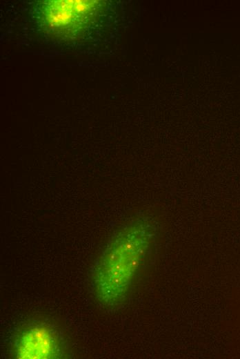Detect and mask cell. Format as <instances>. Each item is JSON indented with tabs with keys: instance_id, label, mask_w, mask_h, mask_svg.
I'll list each match as a JSON object with an SVG mask.
<instances>
[{
	"instance_id": "1",
	"label": "cell",
	"mask_w": 240,
	"mask_h": 359,
	"mask_svg": "<svg viewBox=\"0 0 240 359\" xmlns=\"http://www.w3.org/2000/svg\"><path fill=\"white\" fill-rule=\"evenodd\" d=\"M154 235L151 222L137 220L108 243L92 270L93 293L101 305L114 308L125 302Z\"/></svg>"
},
{
	"instance_id": "2",
	"label": "cell",
	"mask_w": 240,
	"mask_h": 359,
	"mask_svg": "<svg viewBox=\"0 0 240 359\" xmlns=\"http://www.w3.org/2000/svg\"><path fill=\"white\" fill-rule=\"evenodd\" d=\"M105 3L96 0H55L37 2L32 18L52 39L70 41L84 36L98 21Z\"/></svg>"
},
{
	"instance_id": "3",
	"label": "cell",
	"mask_w": 240,
	"mask_h": 359,
	"mask_svg": "<svg viewBox=\"0 0 240 359\" xmlns=\"http://www.w3.org/2000/svg\"><path fill=\"white\" fill-rule=\"evenodd\" d=\"M61 331L43 320L31 319L20 324L10 338V351L16 359H59L66 352Z\"/></svg>"
}]
</instances>
